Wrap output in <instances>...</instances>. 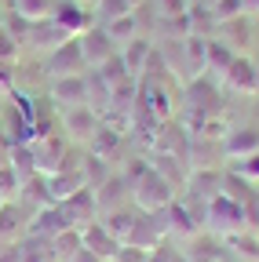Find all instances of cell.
I'll return each mask as SVG.
<instances>
[{"label": "cell", "instance_id": "cell-1", "mask_svg": "<svg viewBox=\"0 0 259 262\" xmlns=\"http://www.w3.org/2000/svg\"><path fill=\"white\" fill-rule=\"evenodd\" d=\"M175 189L161 179L150 164H135V171H128V201L139 215H157L165 211L172 201H175Z\"/></svg>", "mask_w": 259, "mask_h": 262}, {"label": "cell", "instance_id": "cell-2", "mask_svg": "<svg viewBox=\"0 0 259 262\" xmlns=\"http://www.w3.org/2000/svg\"><path fill=\"white\" fill-rule=\"evenodd\" d=\"M205 229H208L212 237H219V241L245 233V208H241V204H234L230 196L215 193L212 201L205 204Z\"/></svg>", "mask_w": 259, "mask_h": 262}, {"label": "cell", "instance_id": "cell-3", "mask_svg": "<svg viewBox=\"0 0 259 262\" xmlns=\"http://www.w3.org/2000/svg\"><path fill=\"white\" fill-rule=\"evenodd\" d=\"M44 70L51 80H62V77H84L88 73V62L81 55V44L77 40H66V44H58L48 58H44Z\"/></svg>", "mask_w": 259, "mask_h": 262}, {"label": "cell", "instance_id": "cell-4", "mask_svg": "<svg viewBox=\"0 0 259 262\" xmlns=\"http://www.w3.org/2000/svg\"><path fill=\"white\" fill-rule=\"evenodd\" d=\"M58 211H62V219H66L70 229H84V226H91V222L103 219V215H99V201H95V189H91V186L77 189L70 201H62Z\"/></svg>", "mask_w": 259, "mask_h": 262}, {"label": "cell", "instance_id": "cell-5", "mask_svg": "<svg viewBox=\"0 0 259 262\" xmlns=\"http://www.w3.org/2000/svg\"><path fill=\"white\" fill-rule=\"evenodd\" d=\"M51 22H55L62 33H66L70 40H77V37H84L88 29H95V15H91V8L73 4V0H58L55 11H51Z\"/></svg>", "mask_w": 259, "mask_h": 262}, {"label": "cell", "instance_id": "cell-6", "mask_svg": "<svg viewBox=\"0 0 259 262\" xmlns=\"http://www.w3.org/2000/svg\"><path fill=\"white\" fill-rule=\"evenodd\" d=\"M77 44H81V55H84V62H88V70H103L110 58L121 55L117 44L106 37V29H103V26H95V29L84 33V37H77Z\"/></svg>", "mask_w": 259, "mask_h": 262}, {"label": "cell", "instance_id": "cell-7", "mask_svg": "<svg viewBox=\"0 0 259 262\" xmlns=\"http://www.w3.org/2000/svg\"><path fill=\"white\" fill-rule=\"evenodd\" d=\"M219 153L230 164H241V160L255 157L259 153V127H234V131H226L223 142H219Z\"/></svg>", "mask_w": 259, "mask_h": 262}, {"label": "cell", "instance_id": "cell-8", "mask_svg": "<svg viewBox=\"0 0 259 262\" xmlns=\"http://www.w3.org/2000/svg\"><path fill=\"white\" fill-rule=\"evenodd\" d=\"M223 88L234 95H259V66L248 55H237L223 77Z\"/></svg>", "mask_w": 259, "mask_h": 262}, {"label": "cell", "instance_id": "cell-9", "mask_svg": "<svg viewBox=\"0 0 259 262\" xmlns=\"http://www.w3.org/2000/svg\"><path fill=\"white\" fill-rule=\"evenodd\" d=\"M62 127H66V139H73V142H91L95 135H99V127H103V117L95 113L91 106H77V110H66V113H62Z\"/></svg>", "mask_w": 259, "mask_h": 262}, {"label": "cell", "instance_id": "cell-10", "mask_svg": "<svg viewBox=\"0 0 259 262\" xmlns=\"http://www.w3.org/2000/svg\"><path fill=\"white\" fill-rule=\"evenodd\" d=\"M183 262H226L230 255H226V244L219 237H212L208 229H201L197 237H190L186 248H179Z\"/></svg>", "mask_w": 259, "mask_h": 262}, {"label": "cell", "instance_id": "cell-11", "mask_svg": "<svg viewBox=\"0 0 259 262\" xmlns=\"http://www.w3.org/2000/svg\"><path fill=\"white\" fill-rule=\"evenodd\" d=\"M48 98H51L58 110H77V106H88V84H84V77H62V80H51Z\"/></svg>", "mask_w": 259, "mask_h": 262}, {"label": "cell", "instance_id": "cell-12", "mask_svg": "<svg viewBox=\"0 0 259 262\" xmlns=\"http://www.w3.org/2000/svg\"><path fill=\"white\" fill-rule=\"evenodd\" d=\"M153 40H146V37H135L132 44H124L121 48V62H124V70H128V77L132 80H143L146 77V70H150V62H153Z\"/></svg>", "mask_w": 259, "mask_h": 262}, {"label": "cell", "instance_id": "cell-13", "mask_svg": "<svg viewBox=\"0 0 259 262\" xmlns=\"http://www.w3.org/2000/svg\"><path fill=\"white\" fill-rule=\"evenodd\" d=\"M62 229H70V226H66V219H62L58 204H44V208H37L33 215H29L26 233L29 237H41V241H51V237L62 233Z\"/></svg>", "mask_w": 259, "mask_h": 262}, {"label": "cell", "instance_id": "cell-14", "mask_svg": "<svg viewBox=\"0 0 259 262\" xmlns=\"http://www.w3.org/2000/svg\"><path fill=\"white\" fill-rule=\"evenodd\" d=\"M95 189V201H99V215H110V211H121L128 204V179H117V175H106Z\"/></svg>", "mask_w": 259, "mask_h": 262}, {"label": "cell", "instance_id": "cell-15", "mask_svg": "<svg viewBox=\"0 0 259 262\" xmlns=\"http://www.w3.org/2000/svg\"><path fill=\"white\" fill-rule=\"evenodd\" d=\"M81 241H84V248H88L91 255H99L103 262H113L117 251H121V244L110 237V229L103 226V219L91 222V226H84V229H81Z\"/></svg>", "mask_w": 259, "mask_h": 262}, {"label": "cell", "instance_id": "cell-16", "mask_svg": "<svg viewBox=\"0 0 259 262\" xmlns=\"http://www.w3.org/2000/svg\"><path fill=\"white\" fill-rule=\"evenodd\" d=\"M234 58H237V51H230L223 40H215V37H212V40H208V58H205V80H212V84L219 88Z\"/></svg>", "mask_w": 259, "mask_h": 262}, {"label": "cell", "instance_id": "cell-17", "mask_svg": "<svg viewBox=\"0 0 259 262\" xmlns=\"http://www.w3.org/2000/svg\"><path fill=\"white\" fill-rule=\"evenodd\" d=\"M70 37H66V33H62L51 18L48 22H37V26H29V37H26V44L29 48H37V51H44V55H51L58 44H66Z\"/></svg>", "mask_w": 259, "mask_h": 262}, {"label": "cell", "instance_id": "cell-18", "mask_svg": "<svg viewBox=\"0 0 259 262\" xmlns=\"http://www.w3.org/2000/svg\"><path fill=\"white\" fill-rule=\"evenodd\" d=\"M183 164H186V160H179V157L157 153V157L150 160V168H153V171H157L161 179H165V182H168V186H172V189L179 193V189L186 186V168H183Z\"/></svg>", "mask_w": 259, "mask_h": 262}, {"label": "cell", "instance_id": "cell-19", "mask_svg": "<svg viewBox=\"0 0 259 262\" xmlns=\"http://www.w3.org/2000/svg\"><path fill=\"white\" fill-rule=\"evenodd\" d=\"M103 29H106V37H110V40L117 44V51H121L124 44H132V40L139 37V15H135V11H128V15H121V18L106 22Z\"/></svg>", "mask_w": 259, "mask_h": 262}, {"label": "cell", "instance_id": "cell-20", "mask_svg": "<svg viewBox=\"0 0 259 262\" xmlns=\"http://www.w3.org/2000/svg\"><path fill=\"white\" fill-rule=\"evenodd\" d=\"M135 219H139V211H128V208H121V211H110V215H103V226L110 229V237L124 248L128 244V237H132V229H135Z\"/></svg>", "mask_w": 259, "mask_h": 262}, {"label": "cell", "instance_id": "cell-21", "mask_svg": "<svg viewBox=\"0 0 259 262\" xmlns=\"http://www.w3.org/2000/svg\"><path fill=\"white\" fill-rule=\"evenodd\" d=\"M143 102H146V110H150V117H153V120H168V117H172V95L161 88L157 80H150V84H146Z\"/></svg>", "mask_w": 259, "mask_h": 262}, {"label": "cell", "instance_id": "cell-22", "mask_svg": "<svg viewBox=\"0 0 259 262\" xmlns=\"http://www.w3.org/2000/svg\"><path fill=\"white\" fill-rule=\"evenodd\" d=\"M226 255L237 258V262H259V237L255 233H237V237H226Z\"/></svg>", "mask_w": 259, "mask_h": 262}, {"label": "cell", "instance_id": "cell-23", "mask_svg": "<svg viewBox=\"0 0 259 262\" xmlns=\"http://www.w3.org/2000/svg\"><path fill=\"white\" fill-rule=\"evenodd\" d=\"M81 248H84L81 229H62L58 237H51V258H55V262H70Z\"/></svg>", "mask_w": 259, "mask_h": 262}, {"label": "cell", "instance_id": "cell-24", "mask_svg": "<svg viewBox=\"0 0 259 262\" xmlns=\"http://www.w3.org/2000/svg\"><path fill=\"white\" fill-rule=\"evenodd\" d=\"M55 11V0H15V15L26 18L29 26H37V22H48Z\"/></svg>", "mask_w": 259, "mask_h": 262}, {"label": "cell", "instance_id": "cell-25", "mask_svg": "<svg viewBox=\"0 0 259 262\" xmlns=\"http://www.w3.org/2000/svg\"><path fill=\"white\" fill-rule=\"evenodd\" d=\"M15 248H18V262H55V258H51V241L29 237V241L15 244Z\"/></svg>", "mask_w": 259, "mask_h": 262}, {"label": "cell", "instance_id": "cell-26", "mask_svg": "<svg viewBox=\"0 0 259 262\" xmlns=\"http://www.w3.org/2000/svg\"><path fill=\"white\" fill-rule=\"evenodd\" d=\"M91 8H95V11H91V15H95V26H106V22H113V18H121V15L132 11L124 0H95Z\"/></svg>", "mask_w": 259, "mask_h": 262}, {"label": "cell", "instance_id": "cell-27", "mask_svg": "<svg viewBox=\"0 0 259 262\" xmlns=\"http://www.w3.org/2000/svg\"><path fill=\"white\" fill-rule=\"evenodd\" d=\"M18 193H22V179H18V171L11 164H4V168H0V196H4V204L18 201Z\"/></svg>", "mask_w": 259, "mask_h": 262}, {"label": "cell", "instance_id": "cell-28", "mask_svg": "<svg viewBox=\"0 0 259 262\" xmlns=\"http://www.w3.org/2000/svg\"><path fill=\"white\" fill-rule=\"evenodd\" d=\"M18 51H22V44L11 37L8 29H0V70H8V66H15L18 62Z\"/></svg>", "mask_w": 259, "mask_h": 262}, {"label": "cell", "instance_id": "cell-29", "mask_svg": "<svg viewBox=\"0 0 259 262\" xmlns=\"http://www.w3.org/2000/svg\"><path fill=\"white\" fill-rule=\"evenodd\" d=\"M190 0H157V18H186Z\"/></svg>", "mask_w": 259, "mask_h": 262}, {"label": "cell", "instance_id": "cell-30", "mask_svg": "<svg viewBox=\"0 0 259 262\" xmlns=\"http://www.w3.org/2000/svg\"><path fill=\"white\" fill-rule=\"evenodd\" d=\"M234 168H237V175H241L245 182H259V153L248 157V160H241V164H234Z\"/></svg>", "mask_w": 259, "mask_h": 262}, {"label": "cell", "instance_id": "cell-31", "mask_svg": "<svg viewBox=\"0 0 259 262\" xmlns=\"http://www.w3.org/2000/svg\"><path fill=\"white\" fill-rule=\"evenodd\" d=\"M146 255L150 251H143V248H121L113 262H146Z\"/></svg>", "mask_w": 259, "mask_h": 262}, {"label": "cell", "instance_id": "cell-32", "mask_svg": "<svg viewBox=\"0 0 259 262\" xmlns=\"http://www.w3.org/2000/svg\"><path fill=\"white\" fill-rule=\"evenodd\" d=\"M70 262H103V258H99V255H91L88 248H81V251H77V255H73Z\"/></svg>", "mask_w": 259, "mask_h": 262}, {"label": "cell", "instance_id": "cell-33", "mask_svg": "<svg viewBox=\"0 0 259 262\" xmlns=\"http://www.w3.org/2000/svg\"><path fill=\"white\" fill-rule=\"evenodd\" d=\"M241 4H245V11L252 8V11H259V0H241Z\"/></svg>", "mask_w": 259, "mask_h": 262}, {"label": "cell", "instance_id": "cell-34", "mask_svg": "<svg viewBox=\"0 0 259 262\" xmlns=\"http://www.w3.org/2000/svg\"><path fill=\"white\" fill-rule=\"evenodd\" d=\"M124 4H128V8H132V11H135L139 4H146V0H124Z\"/></svg>", "mask_w": 259, "mask_h": 262}, {"label": "cell", "instance_id": "cell-35", "mask_svg": "<svg viewBox=\"0 0 259 262\" xmlns=\"http://www.w3.org/2000/svg\"><path fill=\"white\" fill-rule=\"evenodd\" d=\"M73 4H84V8H91V4H95V0H73Z\"/></svg>", "mask_w": 259, "mask_h": 262}, {"label": "cell", "instance_id": "cell-36", "mask_svg": "<svg viewBox=\"0 0 259 262\" xmlns=\"http://www.w3.org/2000/svg\"><path fill=\"white\" fill-rule=\"evenodd\" d=\"M4 18H8V15H4V8H0V29H4Z\"/></svg>", "mask_w": 259, "mask_h": 262}, {"label": "cell", "instance_id": "cell-37", "mask_svg": "<svg viewBox=\"0 0 259 262\" xmlns=\"http://www.w3.org/2000/svg\"><path fill=\"white\" fill-rule=\"evenodd\" d=\"M255 219H259V193H255Z\"/></svg>", "mask_w": 259, "mask_h": 262}, {"label": "cell", "instance_id": "cell-38", "mask_svg": "<svg viewBox=\"0 0 259 262\" xmlns=\"http://www.w3.org/2000/svg\"><path fill=\"white\" fill-rule=\"evenodd\" d=\"M0 146H8V139H4V131H0Z\"/></svg>", "mask_w": 259, "mask_h": 262}, {"label": "cell", "instance_id": "cell-39", "mask_svg": "<svg viewBox=\"0 0 259 262\" xmlns=\"http://www.w3.org/2000/svg\"><path fill=\"white\" fill-rule=\"evenodd\" d=\"M0 208H4V196H0Z\"/></svg>", "mask_w": 259, "mask_h": 262}, {"label": "cell", "instance_id": "cell-40", "mask_svg": "<svg viewBox=\"0 0 259 262\" xmlns=\"http://www.w3.org/2000/svg\"><path fill=\"white\" fill-rule=\"evenodd\" d=\"M226 262H237V258H226Z\"/></svg>", "mask_w": 259, "mask_h": 262}]
</instances>
